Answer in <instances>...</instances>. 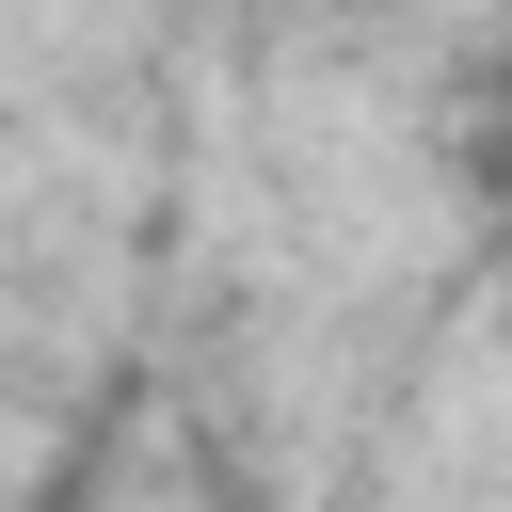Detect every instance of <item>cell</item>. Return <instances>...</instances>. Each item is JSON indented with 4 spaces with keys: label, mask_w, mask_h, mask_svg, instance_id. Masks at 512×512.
I'll return each instance as SVG.
<instances>
[{
    "label": "cell",
    "mask_w": 512,
    "mask_h": 512,
    "mask_svg": "<svg viewBox=\"0 0 512 512\" xmlns=\"http://www.w3.org/2000/svg\"><path fill=\"white\" fill-rule=\"evenodd\" d=\"M496 128H512V64H496ZM496 160H512V144H496Z\"/></svg>",
    "instance_id": "1"
}]
</instances>
